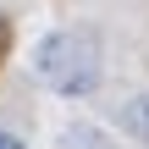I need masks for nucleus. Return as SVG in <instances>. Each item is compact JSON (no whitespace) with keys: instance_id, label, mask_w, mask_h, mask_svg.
<instances>
[{"instance_id":"1","label":"nucleus","mask_w":149,"mask_h":149,"mask_svg":"<svg viewBox=\"0 0 149 149\" xmlns=\"http://www.w3.org/2000/svg\"><path fill=\"white\" fill-rule=\"evenodd\" d=\"M33 77L61 100H88L105 77V44L88 28H55L33 44Z\"/></svg>"},{"instance_id":"2","label":"nucleus","mask_w":149,"mask_h":149,"mask_svg":"<svg viewBox=\"0 0 149 149\" xmlns=\"http://www.w3.org/2000/svg\"><path fill=\"white\" fill-rule=\"evenodd\" d=\"M116 127H122L133 144H144V149H149V88L127 94V100L116 105Z\"/></svg>"},{"instance_id":"3","label":"nucleus","mask_w":149,"mask_h":149,"mask_svg":"<svg viewBox=\"0 0 149 149\" xmlns=\"http://www.w3.org/2000/svg\"><path fill=\"white\" fill-rule=\"evenodd\" d=\"M0 149H28V144H22L17 133H6V127H0Z\"/></svg>"}]
</instances>
